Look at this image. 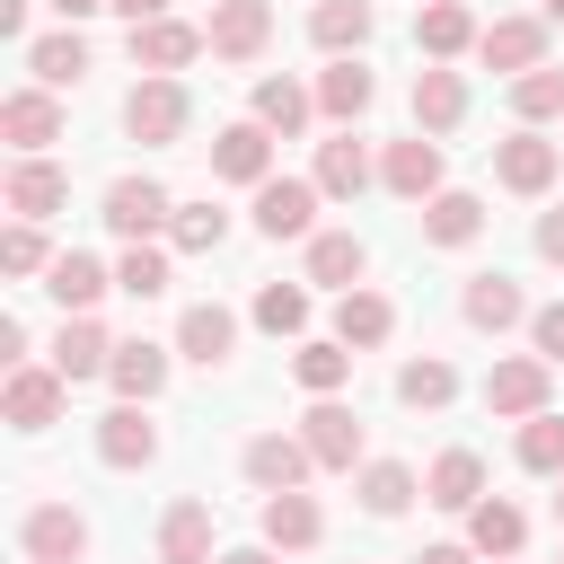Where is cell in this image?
Masks as SVG:
<instances>
[{"instance_id": "6da1fadb", "label": "cell", "mask_w": 564, "mask_h": 564, "mask_svg": "<svg viewBox=\"0 0 564 564\" xmlns=\"http://www.w3.org/2000/svg\"><path fill=\"white\" fill-rule=\"evenodd\" d=\"M185 123H194L185 79H132V97H123V132H132V141L167 150V141H185Z\"/></svg>"}, {"instance_id": "7a4b0ae2", "label": "cell", "mask_w": 564, "mask_h": 564, "mask_svg": "<svg viewBox=\"0 0 564 564\" xmlns=\"http://www.w3.org/2000/svg\"><path fill=\"white\" fill-rule=\"evenodd\" d=\"M546 388H555V361L511 352V361L485 370V414H502V423H538V414H546Z\"/></svg>"}, {"instance_id": "3957f363", "label": "cell", "mask_w": 564, "mask_h": 564, "mask_svg": "<svg viewBox=\"0 0 564 564\" xmlns=\"http://www.w3.org/2000/svg\"><path fill=\"white\" fill-rule=\"evenodd\" d=\"M115 238H132V247H150V229H167L176 220V194L159 185V176H115L106 185V212H97Z\"/></svg>"}, {"instance_id": "277c9868", "label": "cell", "mask_w": 564, "mask_h": 564, "mask_svg": "<svg viewBox=\"0 0 564 564\" xmlns=\"http://www.w3.org/2000/svg\"><path fill=\"white\" fill-rule=\"evenodd\" d=\"M494 176H502V194H529V203H538V194L564 176V141H546V132L520 123L511 141H494Z\"/></svg>"}, {"instance_id": "5b68a950", "label": "cell", "mask_w": 564, "mask_h": 564, "mask_svg": "<svg viewBox=\"0 0 564 564\" xmlns=\"http://www.w3.org/2000/svg\"><path fill=\"white\" fill-rule=\"evenodd\" d=\"M256 229L264 238H317V176H264L256 185Z\"/></svg>"}, {"instance_id": "8992f818", "label": "cell", "mask_w": 564, "mask_h": 564, "mask_svg": "<svg viewBox=\"0 0 564 564\" xmlns=\"http://www.w3.org/2000/svg\"><path fill=\"white\" fill-rule=\"evenodd\" d=\"M62 405H70V379H62L53 361H26V370H9V388H0V414H9L18 432H44V423H62Z\"/></svg>"}, {"instance_id": "52a82bcc", "label": "cell", "mask_w": 564, "mask_h": 564, "mask_svg": "<svg viewBox=\"0 0 564 564\" xmlns=\"http://www.w3.org/2000/svg\"><path fill=\"white\" fill-rule=\"evenodd\" d=\"M300 441H308V458H317V467H335V476H352V467H361V414H352L344 397H317V405L300 414Z\"/></svg>"}, {"instance_id": "ba28073f", "label": "cell", "mask_w": 564, "mask_h": 564, "mask_svg": "<svg viewBox=\"0 0 564 564\" xmlns=\"http://www.w3.org/2000/svg\"><path fill=\"white\" fill-rule=\"evenodd\" d=\"M308 476H317V458H308L300 432H256L247 441V485L256 494H308Z\"/></svg>"}, {"instance_id": "9c48e42d", "label": "cell", "mask_w": 564, "mask_h": 564, "mask_svg": "<svg viewBox=\"0 0 564 564\" xmlns=\"http://www.w3.org/2000/svg\"><path fill=\"white\" fill-rule=\"evenodd\" d=\"M0 141H9L18 159H44V150L62 141V106H53V88H9V97H0Z\"/></svg>"}, {"instance_id": "30bf717a", "label": "cell", "mask_w": 564, "mask_h": 564, "mask_svg": "<svg viewBox=\"0 0 564 564\" xmlns=\"http://www.w3.org/2000/svg\"><path fill=\"white\" fill-rule=\"evenodd\" d=\"M379 185H388L397 203H432V194H441V141H432V132L388 141V150H379Z\"/></svg>"}, {"instance_id": "8fae6325", "label": "cell", "mask_w": 564, "mask_h": 564, "mask_svg": "<svg viewBox=\"0 0 564 564\" xmlns=\"http://www.w3.org/2000/svg\"><path fill=\"white\" fill-rule=\"evenodd\" d=\"M18 546H26V564H79L88 555V520L70 502H35L18 520Z\"/></svg>"}, {"instance_id": "7c38bea8", "label": "cell", "mask_w": 564, "mask_h": 564, "mask_svg": "<svg viewBox=\"0 0 564 564\" xmlns=\"http://www.w3.org/2000/svg\"><path fill=\"white\" fill-rule=\"evenodd\" d=\"M203 44H212V35L185 26V18H150V26H132V70H141V79H176Z\"/></svg>"}, {"instance_id": "4fadbf2b", "label": "cell", "mask_w": 564, "mask_h": 564, "mask_svg": "<svg viewBox=\"0 0 564 564\" xmlns=\"http://www.w3.org/2000/svg\"><path fill=\"white\" fill-rule=\"evenodd\" d=\"M97 458L123 467V476L150 467V458H159V423H150V405H123V397H115V405L97 414Z\"/></svg>"}, {"instance_id": "5bb4252c", "label": "cell", "mask_w": 564, "mask_h": 564, "mask_svg": "<svg viewBox=\"0 0 564 564\" xmlns=\"http://www.w3.org/2000/svg\"><path fill=\"white\" fill-rule=\"evenodd\" d=\"M476 53H485L502 79H529V70H546V18H494V26L476 35Z\"/></svg>"}, {"instance_id": "9a60e30c", "label": "cell", "mask_w": 564, "mask_h": 564, "mask_svg": "<svg viewBox=\"0 0 564 564\" xmlns=\"http://www.w3.org/2000/svg\"><path fill=\"white\" fill-rule=\"evenodd\" d=\"M212 176H229V185H264L273 176V132L247 115V123H220L212 132Z\"/></svg>"}, {"instance_id": "2e32d148", "label": "cell", "mask_w": 564, "mask_h": 564, "mask_svg": "<svg viewBox=\"0 0 564 564\" xmlns=\"http://www.w3.org/2000/svg\"><path fill=\"white\" fill-rule=\"evenodd\" d=\"M458 317H467L476 335H502V326H529L538 308L520 300V282H511V273H467V291H458Z\"/></svg>"}, {"instance_id": "e0dca14e", "label": "cell", "mask_w": 564, "mask_h": 564, "mask_svg": "<svg viewBox=\"0 0 564 564\" xmlns=\"http://www.w3.org/2000/svg\"><path fill=\"white\" fill-rule=\"evenodd\" d=\"M176 352H185L194 370H220V361L238 352V308H220V300H194V308L176 317Z\"/></svg>"}, {"instance_id": "ac0fdd59", "label": "cell", "mask_w": 564, "mask_h": 564, "mask_svg": "<svg viewBox=\"0 0 564 564\" xmlns=\"http://www.w3.org/2000/svg\"><path fill=\"white\" fill-rule=\"evenodd\" d=\"M203 35H212L220 62H256V53L273 44V9H264V0H212V26H203Z\"/></svg>"}, {"instance_id": "d6986e66", "label": "cell", "mask_w": 564, "mask_h": 564, "mask_svg": "<svg viewBox=\"0 0 564 564\" xmlns=\"http://www.w3.org/2000/svg\"><path fill=\"white\" fill-rule=\"evenodd\" d=\"M458 123H467V79H458L449 62H423V70H414V132L441 141V132H458Z\"/></svg>"}, {"instance_id": "ffe728a7", "label": "cell", "mask_w": 564, "mask_h": 564, "mask_svg": "<svg viewBox=\"0 0 564 564\" xmlns=\"http://www.w3.org/2000/svg\"><path fill=\"white\" fill-rule=\"evenodd\" d=\"M44 291H53V308H62V317H88V308L115 291V273H106L88 247H62V256H53V273H44Z\"/></svg>"}, {"instance_id": "44dd1931", "label": "cell", "mask_w": 564, "mask_h": 564, "mask_svg": "<svg viewBox=\"0 0 564 564\" xmlns=\"http://www.w3.org/2000/svg\"><path fill=\"white\" fill-rule=\"evenodd\" d=\"M423 502H432V511H458V520H467V511L485 502V458H476V449H441V458L423 467Z\"/></svg>"}, {"instance_id": "7402d4cb", "label": "cell", "mask_w": 564, "mask_h": 564, "mask_svg": "<svg viewBox=\"0 0 564 564\" xmlns=\"http://www.w3.org/2000/svg\"><path fill=\"white\" fill-rule=\"evenodd\" d=\"M476 18H467V0H423L414 9V44H423V62H458V53H476Z\"/></svg>"}, {"instance_id": "603a6c76", "label": "cell", "mask_w": 564, "mask_h": 564, "mask_svg": "<svg viewBox=\"0 0 564 564\" xmlns=\"http://www.w3.org/2000/svg\"><path fill=\"white\" fill-rule=\"evenodd\" d=\"M308 176H317L326 203H352V194L379 176V159L361 150V132H335V141H317V167H308Z\"/></svg>"}, {"instance_id": "cb8c5ba5", "label": "cell", "mask_w": 564, "mask_h": 564, "mask_svg": "<svg viewBox=\"0 0 564 564\" xmlns=\"http://www.w3.org/2000/svg\"><path fill=\"white\" fill-rule=\"evenodd\" d=\"M53 370L79 388V379H106L115 370V335L97 326V317H62V335H53Z\"/></svg>"}, {"instance_id": "d4e9b609", "label": "cell", "mask_w": 564, "mask_h": 564, "mask_svg": "<svg viewBox=\"0 0 564 564\" xmlns=\"http://www.w3.org/2000/svg\"><path fill=\"white\" fill-rule=\"evenodd\" d=\"M370 26H379V9H370V0H317V9H308V44H317L326 62L361 53V44H370Z\"/></svg>"}, {"instance_id": "484cf974", "label": "cell", "mask_w": 564, "mask_h": 564, "mask_svg": "<svg viewBox=\"0 0 564 564\" xmlns=\"http://www.w3.org/2000/svg\"><path fill=\"white\" fill-rule=\"evenodd\" d=\"M159 564H220L212 555V502H167L159 511Z\"/></svg>"}, {"instance_id": "4316f807", "label": "cell", "mask_w": 564, "mask_h": 564, "mask_svg": "<svg viewBox=\"0 0 564 564\" xmlns=\"http://www.w3.org/2000/svg\"><path fill=\"white\" fill-rule=\"evenodd\" d=\"M370 97H379V79H370V62H361V53H344V62H326V70H317V115H326V123H344V132H352V115H361Z\"/></svg>"}, {"instance_id": "83f0119b", "label": "cell", "mask_w": 564, "mask_h": 564, "mask_svg": "<svg viewBox=\"0 0 564 564\" xmlns=\"http://www.w3.org/2000/svg\"><path fill=\"white\" fill-rule=\"evenodd\" d=\"M317 538H326V511L308 494H264V546L273 555H308Z\"/></svg>"}, {"instance_id": "f1b7e54d", "label": "cell", "mask_w": 564, "mask_h": 564, "mask_svg": "<svg viewBox=\"0 0 564 564\" xmlns=\"http://www.w3.org/2000/svg\"><path fill=\"white\" fill-rule=\"evenodd\" d=\"M361 273H370V247H361L352 229H317V238H308V282H326V291H361Z\"/></svg>"}, {"instance_id": "f546056e", "label": "cell", "mask_w": 564, "mask_h": 564, "mask_svg": "<svg viewBox=\"0 0 564 564\" xmlns=\"http://www.w3.org/2000/svg\"><path fill=\"white\" fill-rule=\"evenodd\" d=\"M115 397L123 405H150L159 388H167V344H150V335H132V344H115Z\"/></svg>"}, {"instance_id": "4dcf8cb0", "label": "cell", "mask_w": 564, "mask_h": 564, "mask_svg": "<svg viewBox=\"0 0 564 564\" xmlns=\"http://www.w3.org/2000/svg\"><path fill=\"white\" fill-rule=\"evenodd\" d=\"M352 494H361V511H370V520H397V511H405V502L423 494V476H414L405 458H361Z\"/></svg>"}, {"instance_id": "1f68e13d", "label": "cell", "mask_w": 564, "mask_h": 564, "mask_svg": "<svg viewBox=\"0 0 564 564\" xmlns=\"http://www.w3.org/2000/svg\"><path fill=\"white\" fill-rule=\"evenodd\" d=\"M247 106H256V123H264L273 141H291V132L317 115V88H300V79H282V70H273V79H256V97H247Z\"/></svg>"}, {"instance_id": "d6a6232c", "label": "cell", "mask_w": 564, "mask_h": 564, "mask_svg": "<svg viewBox=\"0 0 564 564\" xmlns=\"http://www.w3.org/2000/svg\"><path fill=\"white\" fill-rule=\"evenodd\" d=\"M70 203V176L53 167V159H18L9 167V212L18 220H44V212H62Z\"/></svg>"}, {"instance_id": "836d02e7", "label": "cell", "mask_w": 564, "mask_h": 564, "mask_svg": "<svg viewBox=\"0 0 564 564\" xmlns=\"http://www.w3.org/2000/svg\"><path fill=\"white\" fill-rule=\"evenodd\" d=\"M476 229H485V203H476L467 185H441V194L423 203V238H432V247H476Z\"/></svg>"}, {"instance_id": "e575fe53", "label": "cell", "mask_w": 564, "mask_h": 564, "mask_svg": "<svg viewBox=\"0 0 564 564\" xmlns=\"http://www.w3.org/2000/svg\"><path fill=\"white\" fill-rule=\"evenodd\" d=\"M388 335H397V308H388V300H379L370 282L335 300V344H352V352H370V344H388Z\"/></svg>"}, {"instance_id": "d590c367", "label": "cell", "mask_w": 564, "mask_h": 564, "mask_svg": "<svg viewBox=\"0 0 564 564\" xmlns=\"http://www.w3.org/2000/svg\"><path fill=\"white\" fill-rule=\"evenodd\" d=\"M291 379H300L308 397H344V379H352V344H335V335H308V344L291 352Z\"/></svg>"}, {"instance_id": "8d00e7d4", "label": "cell", "mask_w": 564, "mask_h": 564, "mask_svg": "<svg viewBox=\"0 0 564 564\" xmlns=\"http://www.w3.org/2000/svg\"><path fill=\"white\" fill-rule=\"evenodd\" d=\"M26 70H35V88H79L88 79V44L62 26V35H35L26 44Z\"/></svg>"}, {"instance_id": "74e56055", "label": "cell", "mask_w": 564, "mask_h": 564, "mask_svg": "<svg viewBox=\"0 0 564 564\" xmlns=\"http://www.w3.org/2000/svg\"><path fill=\"white\" fill-rule=\"evenodd\" d=\"M520 538H529V520H520V502H502V494H485V502L467 511V546H476V555H520Z\"/></svg>"}, {"instance_id": "f35d334b", "label": "cell", "mask_w": 564, "mask_h": 564, "mask_svg": "<svg viewBox=\"0 0 564 564\" xmlns=\"http://www.w3.org/2000/svg\"><path fill=\"white\" fill-rule=\"evenodd\" d=\"M449 397H458V370H449L441 352H423V361H405V370H397V405H414V414H441Z\"/></svg>"}, {"instance_id": "ab89813d", "label": "cell", "mask_w": 564, "mask_h": 564, "mask_svg": "<svg viewBox=\"0 0 564 564\" xmlns=\"http://www.w3.org/2000/svg\"><path fill=\"white\" fill-rule=\"evenodd\" d=\"M229 238V212L220 203H176V220H167V247H185V256H212Z\"/></svg>"}, {"instance_id": "60d3db41", "label": "cell", "mask_w": 564, "mask_h": 564, "mask_svg": "<svg viewBox=\"0 0 564 564\" xmlns=\"http://www.w3.org/2000/svg\"><path fill=\"white\" fill-rule=\"evenodd\" d=\"M511 115L538 132V123H555L564 115V70L546 62V70H529V79H511Z\"/></svg>"}, {"instance_id": "b9f144b4", "label": "cell", "mask_w": 564, "mask_h": 564, "mask_svg": "<svg viewBox=\"0 0 564 564\" xmlns=\"http://www.w3.org/2000/svg\"><path fill=\"white\" fill-rule=\"evenodd\" d=\"M256 326L264 335H308V291L300 282H264L256 291Z\"/></svg>"}, {"instance_id": "7bdbcfd3", "label": "cell", "mask_w": 564, "mask_h": 564, "mask_svg": "<svg viewBox=\"0 0 564 564\" xmlns=\"http://www.w3.org/2000/svg\"><path fill=\"white\" fill-rule=\"evenodd\" d=\"M520 467H529V476H564V414L520 423Z\"/></svg>"}, {"instance_id": "ee69618b", "label": "cell", "mask_w": 564, "mask_h": 564, "mask_svg": "<svg viewBox=\"0 0 564 564\" xmlns=\"http://www.w3.org/2000/svg\"><path fill=\"white\" fill-rule=\"evenodd\" d=\"M115 291H132V300H159V291H167V256H159V247H123V264H115Z\"/></svg>"}, {"instance_id": "f6af8a7d", "label": "cell", "mask_w": 564, "mask_h": 564, "mask_svg": "<svg viewBox=\"0 0 564 564\" xmlns=\"http://www.w3.org/2000/svg\"><path fill=\"white\" fill-rule=\"evenodd\" d=\"M0 264H9V273H53V247H44V229H35V220H9V238H0Z\"/></svg>"}, {"instance_id": "bcb514c9", "label": "cell", "mask_w": 564, "mask_h": 564, "mask_svg": "<svg viewBox=\"0 0 564 564\" xmlns=\"http://www.w3.org/2000/svg\"><path fill=\"white\" fill-rule=\"evenodd\" d=\"M529 352H538V361H564V300H546V308L529 317Z\"/></svg>"}, {"instance_id": "7dc6e473", "label": "cell", "mask_w": 564, "mask_h": 564, "mask_svg": "<svg viewBox=\"0 0 564 564\" xmlns=\"http://www.w3.org/2000/svg\"><path fill=\"white\" fill-rule=\"evenodd\" d=\"M529 238H538V256H546V264H564V203H555V212H538V229H529Z\"/></svg>"}, {"instance_id": "c3c4849f", "label": "cell", "mask_w": 564, "mask_h": 564, "mask_svg": "<svg viewBox=\"0 0 564 564\" xmlns=\"http://www.w3.org/2000/svg\"><path fill=\"white\" fill-rule=\"evenodd\" d=\"M0 361H9V370H26V326H18V317H0Z\"/></svg>"}, {"instance_id": "681fc988", "label": "cell", "mask_w": 564, "mask_h": 564, "mask_svg": "<svg viewBox=\"0 0 564 564\" xmlns=\"http://www.w3.org/2000/svg\"><path fill=\"white\" fill-rule=\"evenodd\" d=\"M414 564H476V546H467V538H441V546H423Z\"/></svg>"}, {"instance_id": "f907efd6", "label": "cell", "mask_w": 564, "mask_h": 564, "mask_svg": "<svg viewBox=\"0 0 564 564\" xmlns=\"http://www.w3.org/2000/svg\"><path fill=\"white\" fill-rule=\"evenodd\" d=\"M115 18H132V26H150V18H167V0H106Z\"/></svg>"}, {"instance_id": "816d5d0a", "label": "cell", "mask_w": 564, "mask_h": 564, "mask_svg": "<svg viewBox=\"0 0 564 564\" xmlns=\"http://www.w3.org/2000/svg\"><path fill=\"white\" fill-rule=\"evenodd\" d=\"M26 9L35 0H0V35H26Z\"/></svg>"}, {"instance_id": "f5cc1de1", "label": "cell", "mask_w": 564, "mask_h": 564, "mask_svg": "<svg viewBox=\"0 0 564 564\" xmlns=\"http://www.w3.org/2000/svg\"><path fill=\"white\" fill-rule=\"evenodd\" d=\"M97 9H106V0H53V18H62V26H79V18H97Z\"/></svg>"}, {"instance_id": "db71d44e", "label": "cell", "mask_w": 564, "mask_h": 564, "mask_svg": "<svg viewBox=\"0 0 564 564\" xmlns=\"http://www.w3.org/2000/svg\"><path fill=\"white\" fill-rule=\"evenodd\" d=\"M220 564H282V555H273V546H229Z\"/></svg>"}, {"instance_id": "11a10c76", "label": "cell", "mask_w": 564, "mask_h": 564, "mask_svg": "<svg viewBox=\"0 0 564 564\" xmlns=\"http://www.w3.org/2000/svg\"><path fill=\"white\" fill-rule=\"evenodd\" d=\"M538 18H546V26H564V0H538Z\"/></svg>"}, {"instance_id": "9f6ffc18", "label": "cell", "mask_w": 564, "mask_h": 564, "mask_svg": "<svg viewBox=\"0 0 564 564\" xmlns=\"http://www.w3.org/2000/svg\"><path fill=\"white\" fill-rule=\"evenodd\" d=\"M555 520H564V476H555Z\"/></svg>"}]
</instances>
